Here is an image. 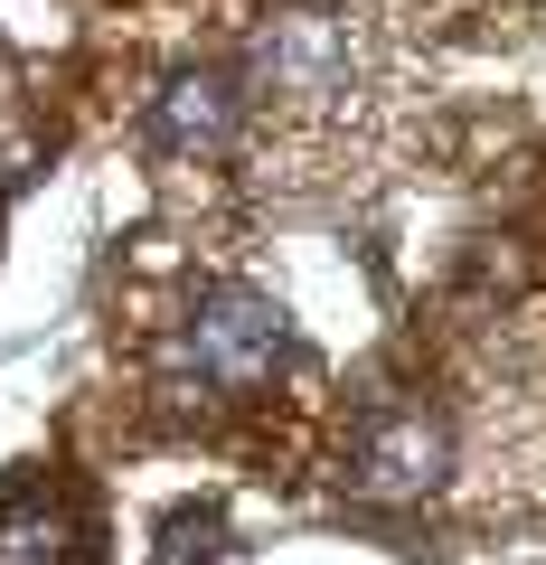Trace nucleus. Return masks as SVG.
I'll list each match as a JSON object with an SVG mask.
<instances>
[{
	"instance_id": "5",
	"label": "nucleus",
	"mask_w": 546,
	"mask_h": 565,
	"mask_svg": "<svg viewBox=\"0 0 546 565\" xmlns=\"http://www.w3.org/2000/svg\"><path fill=\"white\" fill-rule=\"evenodd\" d=\"M0 565H76V519L57 490H10L0 500Z\"/></svg>"
},
{
	"instance_id": "1",
	"label": "nucleus",
	"mask_w": 546,
	"mask_h": 565,
	"mask_svg": "<svg viewBox=\"0 0 546 565\" xmlns=\"http://www.w3.org/2000/svg\"><path fill=\"white\" fill-rule=\"evenodd\" d=\"M283 349H292L283 302L255 292V282H217V292H199V302L170 321L161 396L170 405H236V396H255V386L283 367Z\"/></svg>"
},
{
	"instance_id": "7",
	"label": "nucleus",
	"mask_w": 546,
	"mask_h": 565,
	"mask_svg": "<svg viewBox=\"0 0 546 565\" xmlns=\"http://www.w3.org/2000/svg\"><path fill=\"white\" fill-rule=\"evenodd\" d=\"M0 39H10V47H57L66 39V10H57V0H0Z\"/></svg>"
},
{
	"instance_id": "3",
	"label": "nucleus",
	"mask_w": 546,
	"mask_h": 565,
	"mask_svg": "<svg viewBox=\"0 0 546 565\" xmlns=\"http://www.w3.org/2000/svg\"><path fill=\"white\" fill-rule=\"evenodd\" d=\"M443 471H452V424L425 396H377L358 415V434H349L340 481L358 500H377V509H405V500H433Z\"/></svg>"
},
{
	"instance_id": "6",
	"label": "nucleus",
	"mask_w": 546,
	"mask_h": 565,
	"mask_svg": "<svg viewBox=\"0 0 546 565\" xmlns=\"http://www.w3.org/2000/svg\"><path fill=\"white\" fill-rule=\"evenodd\" d=\"M161 565H217V509H180L161 527Z\"/></svg>"
},
{
	"instance_id": "4",
	"label": "nucleus",
	"mask_w": 546,
	"mask_h": 565,
	"mask_svg": "<svg viewBox=\"0 0 546 565\" xmlns=\"http://www.w3.org/2000/svg\"><path fill=\"white\" fill-rule=\"evenodd\" d=\"M245 132V85L226 76V66H180V76L151 95L142 114V141H151V161H226Z\"/></svg>"
},
{
	"instance_id": "2",
	"label": "nucleus",
	"mask_w": 546,
	"mask_h": 565,
	"mask_svg": "<svg viewBox=\"0 0 546 565\" xmlns=\"http://www.w3.org/2000/svg\"><path fill=\"white\" fill-rule=\"evenodd\" d=\"M245 76L283 114H340L367 95V29L340 10H274L245 47Z\"/></svg>"
}]
</instances>
